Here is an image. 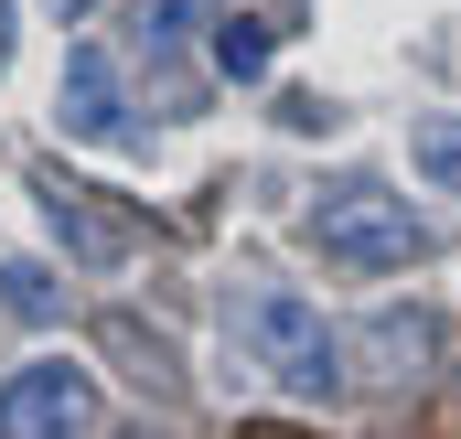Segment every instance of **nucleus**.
<instances>
[{"label": "nucleus", "mask_w": 461, "mask_h": 439, "mask_svg": "<svg viewBox=\"0 0 461 439\" xmlns=\"http://www.w3.org/2000/svg\"><path fill=\"white\" fill-rule=\"evenodd\" d=\"M97 429V375L86 364H22L0 386V439H86Z\"/></svg>", "instance_id": "3"}, {"label": "nucleus", "mask_w": 461, "mask_h": 439, "mask_svg": "<svg viewBox=\"0 0 461 439\" xmlns=\"http://www.w3.org/2000/svg\"><path fill=\"white\" fill-rule=\"evenodd\" d=\"M43 225L65 236V257H86V268H118L129 257V225L97 215V193L86 183H65V172H43Z\"/></svg>", "instance_id": "5"}, {"label": "nucleus", "mask_w": 461, "mask_h": 439, "mask_svg": "<svg viewBox=\"0 0 461 439\" xmlns=\"http://www.w3.org/2000/svg\"><path fill=\"white\" fill-rule=\"evenodd\" d=\"M226 332L290 386V397H333V386H344V354H354V343L322 322L290 279H236V290H226Z\"/></svg>", "instance_id": "1"}, {"label": "nucleus", "mask_w": 461, "mask_h": 439, "mask_svg": "<svg viewBox=\"0 0 461 439\" xmlns=\"http://www.w3.org/2000/svg\"><path fill=\"white\" fill-rule=\"evenodd\" d=\"M408 161H419V183H429V193H461V118H451V108L419 118V129H408Z\"/></svg>", "instance_id": "7"}, {"label": "nucleus", "mask_w": 461, "mask_h": 439, "mask_svg": "<svg viewBox=\"0 0 461 439\" xmlns=\"http://www.w3.org/2000/svg\"><path fill=\"white\" fill-rule=\"evenodd\" d=\"M354 354H375L365 375H386V386H397V375H419V354H429V322H419V311H375V322L354 332Z\"/></svg>", "instance_id": "6"}, {"label": "nucleus", "mask_w": 461, "mask_h": 439, "mask_svg": "<svg viewBox=\"0 0 461 439\" xmlns=\"http://www.w3.org/2000/svg\"><path fill=\"white\" fill-rule=\"evenodd\" d=\"M215 76H268V22H247V11L215 22Z\"/></svg>", "instance_id": "9"}, {"label": "nucleus", "mask_w": 461, "mask_h": 439, "mask_svg": "<svg viewBox=\"0 0 461 439\" xmlns=\"http://www.w3.org/2000/svg\"><path fill=\"white\" fill-rule=\"evenodd\" d=\"M0 311H11V322H54V311H65L54 268H43V257H11V268H0Z\"/></svg>", "instance_id": "8"}, {"label": "nucleus", "mask_w": 461, "mask_h": 439, "mask_svg": "<svg viewBox=\"0 0 461 439\" xmlns=\"http://www.w3.org/2000/svg\"><path fill=\"white\" fill-rule=\"evenodd\" d=\"M194 22H204V0H161V11H150V43H172V32H194Z\"/></svg>", "instance_id": "10"}, {"label": "nucleus", "mask_w": 461, "mask_h": 439, "mask_svg": "<svg viewBox=\"0 0 461 439\" xmlns=\"http://www.w3.org/2000/svg\"><path fill=\"white\" fill-rule=\"evenodd\" d=\"M11 22H22V11H11V0H0V65H11Z\"/></svg>", "instance_id": "12"}, {"label": "nucleus", "mask_w": 461, "mask_h": 439, "mask_svg": "<svg viewBox=\"0 0 461 439\" xmlns=\"http://www.w3.org/2000/svg\"><path fill=\"white\" fill-rule=\"evenodd\" d=\"M312 246L333 257V268H408V257H429V225H419V204L408 193H386L375 172H354V183H333V193H312Z\"/></svg>", "instance_id": "2"}, {"label": "nucleus", "mask_w": 461, "mask_h": 439, "mask_svg": "<svg viewBox=\"0 0 461 439\" xmlns=\"http://www.w3.org/2000/svg\"><path fill=\"white\" fill-rule=\"evenodd\" d=\"M43 11H54V22H86V11H97V0H43Z\"/></svg>", "instance_id": "11"}, {"label": "nucleus", "mask_w": 461, "mask_h": 439, "mask_svg": "<svg viewBox=\"0 0 461 439\" xmlns=\"http://www.w3.org/2000/svg\"><path fill=\"white\" fill-rule=\"evenodd\" d=\"M54 118H65V139H129V86H118V54H108V43H65Z\"/></svg>", "instance_id": "4"}]
</instances>
